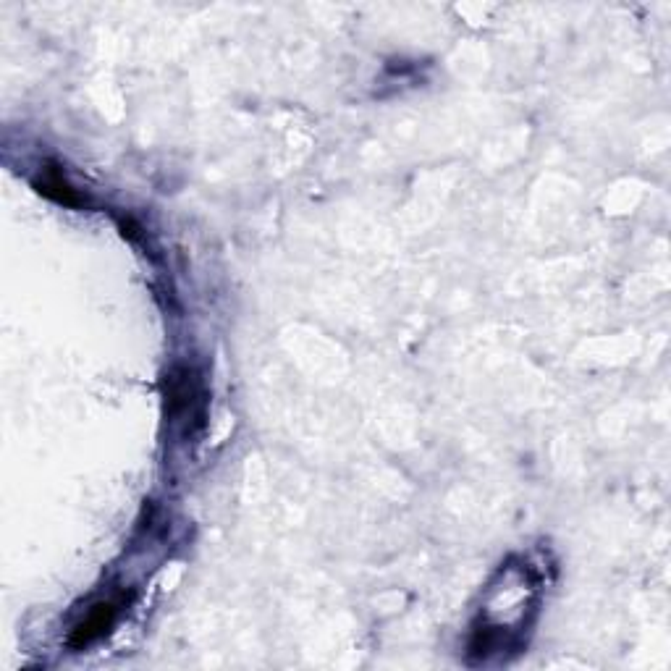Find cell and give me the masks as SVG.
Returning <instances> with one entry per match:
<instances>
[{
	"instance_id": "cell-3",
	"label": "cell",
	"mask_w": 671,
	"mask_h": 671,
	"mask_svg": "<svg viewBox=\"0 0 671 671\" xmlns=\"http://www.w3.org/2000/svg\"><path fill=\"white\" fill-rule=\"evenodd\" d=\"M35 187H37V192L45 194L48 200L58 202V205H66V208H82L84 205L82 194L71 187L69 181L63 179V173L58 171L56 166L45 168L42 179L35 181Z\"/></svg>"
},
{
	"instance_id": "cell-1",
	"label": "cell",
	"mask_w": 671,
	"mask_h": 671,
	"mask_svg": "<svg viewBox=\"0 0 671 671\" xmlns=\"http://www.w3.org/2000/svg\"><path fill=\"white\" fill-rule=\"evenodd\" d=\"M116 616H118V603H113V601L97 603L95 609L84 616V622L77 624V630L71 632L69 648H74V651H82V648L92 645L95 640H100L105 632L111 630L113 622H116Z\"/></svg>"
},
{
	"instance_id": "cell-2",
	"label": "cell",
	"mask_w": 671,
	"mask_h": 671,
	"mask_svg": "<svg viewBox=\"0 0 671 671\" xmlns=\"http://www.w3.org/2000/svg\"><path fill=\"white\" fill-rule=\"evenodd\" d=\"M197 396V381L189 367H173L166 375V404L168 415H184L189 412Z\"/></svg>"
}]
</instances>
